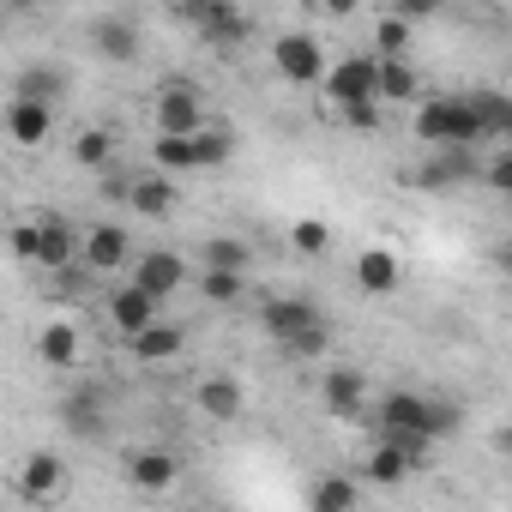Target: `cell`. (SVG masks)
Wrapping results in <instances>:
<instances>
[{
    "mask_svg": "<svg viewBox=\"0 0 512 512\" xmlns=\"http://www.w3.org/2000/svg\"><path fill=\"white\" fill-rule=\"evenodd\" d=\"M175 19L193 25L211 49H241L253 37V19L241 13V0H175Z\"/></svg>",
    "mask_w": 512,
    "mask_h": 512,
    "instance_id": "obj_1",
    "label": "cell"
},
{
    "mask_svg": "<svg viewBox=\"0 0 512 512\" xmlns=\"http://www.w3.org/2000/svg\"><path fill=\"white\" fill-rule=\"evenodd\" d=\"M416 139H428V145H482V121L464 97H428L416 109Z\"/></svg>",
    "mask_w": 512,
    "mask_h": 512,
    "instance_id": "obj_2",
    "label": "cell"
},
{
    "mask_svg": "<svg viewBox=\"0 0 512 512\" xmlns=\"http://www.w3.org/2000/svg\"><path fill=\"white\" fill-rule=\"evenodd\" d=\"M272 67H278L284 85H320L332 61H326L314 31H284V37H272Z\"/></svg>",
    "mask_w": 512,
    "mask_h": 512,
    "instance_id": "obj_3",
    "label": "cell"
},
{
    "mask_svg": "<svg viewBox=\"0 0 512 512\" xmlns=\"http://www.w3.org/2000/svg\"><path fill=\"white\" fill-rule=\"evenodd\" d=\"M79 266L85 272H127L133 266V235H127V223H91L79 235Z\"/></svg>",
    "mask_w": 512,
    "mask_h": 512,
    "instance_id": "obj_4",
    "label": "cell"
},
{
    "mask_svg": "<svg viewBox=\"0 0 512 512\" xmlns=\"http://www.w3.org/2000/svg\"><path fill=\"white\" fill-rule=\"evenodd\" d=\"M476 145H440V157L434 163H422V169H410L404 175V187H422V193H440V187H470L476 181Z\"/></svg>",
    "mask_w": 512,
    "mask_h": 512,
    "instance_id": "obj_5",
    "label": "cell"
},
{
    "mask_svg": "<svg viewBox=\"0 0 512 512\" xmlns=\"http://www.w3.org/2000/svg\"><path fill=\"white\" fill-rule=\"evenodd\" d=\"M320 404L338 422H368V374L362 368H326L320 374Z\"/></svg>",
    "mask_w": 512,
    "mask_h": 512,
    "instance_id": "obj_6",
    "label": "cell"
},
{
    "mask_svg": "<svg viewBox=\"0 0 512 512\" xmlns=\"http://www.w3.org/2000/svg\"><path fill=\"white\" fill-rule=\"evenodd\" d=\"M127 278H133L139 290H151L157 302H169V296L187 284V260H181V253H169V247H151V253H133Z\"/></svg>",
    "mask_w": 512,
    "mask_h": 512,
    "instance_id": "obj_7",
    "label": "cell"
},
{
    "mask_svg": "<svg viewBox=\"0 0 512 512\" xmlns=\"http://www.w3.org/2000/svg\"><path fill=\"white\" fill-rule=\"evenodd\" d=\"M121 476H127L139 494H169V488L181 482V458H175V452H163V446H139V452H127Z\"/></svg>",
    "mask_w": 512,
    "mask_h": 512,
    "instance_id": "obj_8",
    "label": "cell"
},
{
    "mask_svg": "<svg viewBox=\"0 0 512 512\" xmlns=\"http://www.w3.org/2000/svg\"><path fill=\"white\" fill-rule=\"evenodd\" d=\"M181 350H187V332H181L175 320H163V314H157L151 326H139V332L127 338V356H133L139 368H163V362H175Z\"/></svg>",
    "mask_w": 512,
    "mask_h": 512,
    "instance_id": "obj_9",
    "label": "cell"
},
{
    "mask_svg": "<svg viewBox=\"0 0 512 512\" xmlns=\"http://www.w3.org/2000/svg\"><path fill=\"white\" fill-rule=\"evenodd\" d=\"M374 73H380V55H350V61L326 67L320 91H326L332 103H362V97H374Z\"/></svg>",
    "mask_w": 512,
    "mask_h": 512,
    "instance_id": "obj_10",
    "label": "cell"
},
{
    "mask_svg": "<svg viewBox=\"0 0 512 512\" xmlns=\"http://www.w3.org/2000/svg\"><path fill=\"white\" fill-rule=\"evenodd\" d=\"M61 488H67V464H61V452H31V458L19 464V500L49 506V500H61Z\"/></svg>",
    "mask_w": 512,
    "mask_h": 512,
    "instance_id": "obj_11",
    "label": "cell"
},
{
    "mask_svg": "<svg viewBox=\"0 0 512 512\" xmlns=\"http://www.w3.org/2000/svg\"><path fill=\"white\" fill-rule=\"evenodd\" d=\"M37 266H49V272H67V266H79V229L67 223V217H37Z\"/></svg>",
    "mask_w": 512,
    "mask_h": 512,
    "instance_id": "obj_12",
    "label": "cell"
},
{
    "mask_svg": "<svg viewBox=\"0 0 512 512\" xmlns=\"http://www.w3.org/2000/svg\"><path fill=\"white\" fill-rule=\"evenodd\" d=\"M49 133H55L49 103H37V97H13V103H7V139H13V145L37 151V145H49Z\"/></svg>",
    "mask_w": 512,
    "mask_h": 512,
    "instance_id": "obj_13",
    "label": "cell"
},
{
    "mask_svg": "<svg viewBox=\"0 0 512 512\" xmlns=\"http://www.w3.org/2000/svg\"><path fill=\"white\" fill-rule=\"evenodd\" d=\"M175 205H181L175 175L157 169V175H133V181H127V211H133V217H169Z\"/></svg>",
    "mask_w": 512,
    "mask_h": 512,
    "instance_id": "obj_14",
    "label": "cell"
},
{
    "mask_svg": "<svg viewBox=\"0 0 512 512\" xmlns=\"http://www.w3.org/2000/svg\"><path fill=\"white\" fill-rule=\"evenodd\" d=\"M157 314H163V302H157L151 290H139L133 278H127V284L109 296V326H115L121 338H133V332H139V326H151Z\"/></svg>",
    "mask_w": 512,
    "mask_h": 512,
    "instance_id": "obj_15",
    "label": "cell"
},
{
    "mask_svg": "<svg viewBox=\"0 0 512 512\" xmlns=\"http://www.w3.org/2000/svg\"><path fill=\"white\" fill-rule=\"evenodd\" d=\"M37 362L43 368H79V356H85V338H79V320H49L43 332H37Z\"/></svg>",
    "mask_w": 512,
    "mask_h": 512,
    "instance_id": "obj_16",
    "label": "cell"
},
{
    "mask_svg": "<svg viewBox=\"0 0 512 512\" xmlns=\"http://www.w3.org/2000/svg\"><path fill=\"white\" fill-rule=\"evenodd\" d=\"M199 121H205V109H199L193 85H163L157 91V133H193Z\"/></svg>",
    "mask_w": 512,
    "mask_h": 512,
    "instance_id": "obj_17",
    "label": "cell"
},
{
    "mask_svg": "<svg viewBox=\"0 0 512 512\" xmlns=\"http://www.w3.org/2000/svg\"><path fill=\"white\" fill-rule=\"evenodd\" d=\"M193 404H199V416H211V422H235V416L247 410V392H241V380H229V374H211V380H199Z\"/></svg>",
    "mask_w": 512,
    "mask_h": 512,
    "instance_id": "obj_18",
    "label": "cell"
},
{
    "mask_svg": "<svg viewBox=\"0 0 512 512\" xmlns=\"http://www.w3.org/2000/svg\"><path fill=\"white\" fill-rule=\"evenodd\" d=\"M308 320H320V308L308 302V296H272L266 308H260V326H266V338L278 344V338H290V332H302Z\"/></svg>",
    "mask_w": 512,
    "mask_h": 512,
    "instance_id": "obj_19",
    "label": "cell"
},
{
    "mask_svg": "<svg viewBox=\"0 0 512 512\" xmlns=\"http://www.w3.org/2000/svg\"><path fill=\"white\" fill-rule=\"evenodd\" d=\"M61 422H67V434H79V440H103V434H109V422H103V392L79 386V392L61 404Z\"/></svg>",
    "mask_w": 512,
    "mask_h": 512,
    "instance_id": "obj_20",
    "label": "cell"
},
{
    "mask_svg": "<svg viewBox=\"0 0 512 512\" xmlns=\"http://www.w3.org/2000/svg\"><path fill=\"white\" fill-rule=\"evenodd\" d=\"M356 284H362L368 296H392V290H398V253L362 247V253H356Z\"/></svg>",
    "mask_w": 512,
    "mask_h": 512,
    "instance_id": "obj_21",
    "label": "cell"
},
{
    "mask_svg": "<svg viewBox=\"0 0 512 512\" xmlns=\"http://www.w3.org/2000/svg\"><path fill=\"white\" fill-rule=\"evenodd\" d=\"M91 43H97V55L115 61V67L139 61V31H133L127 19H97V25H91Z\"/></svg>",
    "mask_w": 512,
    "mask_h": 512,
    "instance_id": "obj_22",
    "label": "cell"
},
{
    "mask_svg": "<svg viewBox=\"0 0 512 512\" xmlns=\"http://www.w3.org/2000/svg\"><path fill=\"white\" fill-rule=\"evenodd\" d=\"M151 169H163V175H199L193 133H157L151 139Z\"/></svg>",
    "mask_w": 512,
    "mask_h": 512,
    "instance_id": "obj_23",
    "label": "cell"
},
{
    "mask_svg": "<svg viewBox=\"0 0 512 512\" xmlns=\"http://www.w3.org/2000/svg\"><path fill=\"white\" fill-rule=\"evenodd\" d=\"M374 422H380V428H422V434H428V398H422V392H392V398L374 404ZM428 440H434V434H428Z\"/></svg>",
    "mask_w": 512,
    "mask_h": 512,
    "instance_id": "obj_24",
    "label": "cell"
},
{
    "mask_svg": "<svg viewBox=\"0 0 512 512\" xmlns=\"http://www.w3.org/2000/svg\"><path fill=\"white\" fill-rule=\"evenodd\" d=\"M416 91H422V79H416V67L404 55L380 61V73H374V97L380 103H416Z\"/></svg>",
    "mask_w": 512,
    "mask_h": 512,
    "instance_id": "obj_25",
    "label": "cell"
},
{
    "mask_svg": "<svg viewBox=\"0 0 512 512\" xmlns=\"http://www.w3.org/2000/svg\"><path fill=\"white\" fill-rule=\"evenodd\" d=\"M464 103L476 109L482 139H506V133H512V97H500V91H470Z\"/></svg>",
    "mask_w": 512,
    "mask_h": 512,
    "instance_id": "obj_26",
    "label": "cell"
},
{
    "mask_svg": "<svg viewBox=\"0 0 512 512\" xmlns=\"http://www.w3.org/2000/svg\"><path fill=\"white\" fill-rule=\"evenodd\" d=\"M410 470H416V464H410V458H404V452H398L392 440H380V446L368 452V464H362V476H368L374 488H398V482H404Z\"/></svg>",
    "mask_w": 512,
    "mask_h": 512,
    "instance_id": "obj_27",
    "label": "cell"
},
{
    "mask_svg": "<svg viewBox=\"0 0 512 512\" xmlns=\"http://www.w3.org/2000/svg\"><path fill=\"white\" fill-rule=\"evenodd\" d=\"M193 151H199V169H223V163L235 157V133L199 121V127H193Z\"/></svg>",
    "mask_w": 512,
    "mask_h": 512,
    "instance_id": "obj_28",
    "label": "cell"
},
{
    "mask_svg": "<svg viewBox=\"0 0 512 512\" xmlns=\"http://www.w3.org/2000/svg\"><path fill=\"white\" fill-rule=\"evenodd\" d=\"M278 350H284L290 362H320V356L332 350V332H326V320H308L302 332H290V338H278Z\"/></svg>",
    "mask_w": 512,
    "mask_h": 512,
    "instance_id": "obj_29",
    "label": "cell"
},
{
    "mask_svg": "<svg viewBox=\"0 0 512 512\" xmlns=\"http://www.w3.org/2000/svg\"><path fill=\"white\" fill-rule=\"evenodd\" d=\"M109 157H115V133L109 127H85L73 139V163L79 169H109Z\"/></svg>",
    "mask_w": 512,
    "mask_h": 512,
    "instance_id": "obj_30",
    "label": "cell"
},
{
    "mask_svg": "<svg viewBox=\"0 0 512 512\" xmlns=\"http://www.w3.org/2000/svg\"><path fill=\"white\" fill-rule=\"evenodd\" d=\"M241 290H247V272H223V266H205V272H199V296L217 302V308L241 302Z\"/></svg>",
    "mask_w": 512,
    "mask_h": 512,
    "instance_id": "obj_31",
    "label": "cell"
},
{
    "mask_svg": "<svg viewBox=\"0 0 512 512\" xmlns=\"http://www.w3.org/2000/svg\"><path fill=\"white\" fill-rule=\"evenodd\" d=\"M205 266H223V272H247L253 266V247L241 235H211L205 241Z\"/></svg>",
    "mask_w": 512,
    "mask_h": 512,
    "instance_id": "obj_32",
    "label": "cell"
},
{
    "mask_svg": "<svg viewBox=\"0 0 512 512\" xmlns=\"http://www.w3.org/2000/svg\"><path fill=\"white\" fill-rule=\"evenodd\" d=\"M374 43H380V61H392V55H410V43H416V25H410V19H398V13H386V19L374 25Z\"/></svg>",
    "mask_w": 512,
    "mask_h": 512,
    "instance_id": "obj_33",
    "label": "cell"
},
{
    "mask_svg": "<svg viewBox=\"0 0 512 512\" xmlns=\"http://www.w3.org/2000/svg\"><path fill=\"white\" fill-rule=\"evenodd\" d=\"M290 247L308 253V260H320V253L332 247V223H320V217H296V223H290Z\"/></svg>",
    "mask_w": 512,
    "mask_h": 512,
    "instance_id": "obj_34",
    "label": "cell"
},
{
    "mask_svg": "<svg viewBox=\"0 0 512 512\" xmlns=\"http://www.w3.org/2000/svg\"><path fill=\"white\" fill-rule=\"evenodd\" d=\"M356 500H362V488H356L350 476H326V482L314 488V506H320V512H350Z\"/></svg>",
    "mask_w": 512,
    "mask_h": 512,
    "instance_id": "obj_35",
    "label": "cell"
},
{
    "mask_svg": "<svg viewBox=\"0 0 512 512\" xmlns=\"http://www.w3.org/2000/svg\"><path fill=\"white\" fill-rule=\"evenodd\" d=\"M13 97H37V103H55V97H61V73H55V67H25Z\"/></svg>",
    "mask_w": 512,
    "mask_h": 512,
    "instance_id": "obj_36",
    "label": "cell"
},
{
    "mask_svg": "<svg viewBox=\"0 0 512 512\" xmlns=\"http://www.w3.org/2000/svg\"><path fill=\"white\" fill-rule=\"evenodd\" d=\"M338 115H344V127H350V133H380V127H386V115H380V97L338 103Z\"/></svg>",
    "mask_w": 512,
    "mask_h": 512,
    "instance_id": "obj_37",
    "label": "cell"
},
{
    "mask_svg": "<svg viewBox=\"0 0 512 512\" xmlns=\"http://www.w3.org/2000/svg\"><path fill=\"white\" fill-rule=\"evenodd\" d=\"M380 440H392V446H398V452H404V458H410L416 470H422V458L434 452V440H428L422 428H380Z\"/></svg>",
    "mask_w": 512,
    "mask_h": 512,
    "instance_id": "obj_38",
    "label": "cell"
},
{
    "mask_svg": "<svg viewBox=\"0 0 512 512\" xmlns=\"http://www.w3.org/2000/svg\"><path fill=\"white\" fill-rule=\"evenodd\" d=\"M7 253H13L19 266H37V217H25V223L7 229Z\"/></svg>",
    "mask_w": 512,
    "mask_h": 512,
    "instance_id": "obj_39",
    "label": "cell"
},
{
    "mask_svg": "<svg viewBox=\"0 0 512 512\" xmlns=\"http://www.w3.org/2000/svg\"><path fill=\"white\" fill-rule=\"evenodd\" d=\"M458 422H464V416H458V404H446V398H428V434H434V440L458 434Z\"/></svg>",
    "mask_w": 512,
    "mask_h": 512,
    "instance_id": "obj_40",
    "label": "cell"
},
{
    "mask_svg": "<svg viewBox=\"0 0 512 512\" xmlns=\"http://www.w3.org/2000/svg\"><path fill=\"white\" fill-rule=\"evenodd\" d=\"M476 181H488L494 193H512V151H500V157H488V163L476 169Z\"/></svg>",
    "mask_w": 512,
    "mask_h": 512,
    "instance_id": "obj_41",
    "label": "cell"
},
{
    "mask_svg": "<svg viewBox=\"0 0 512 512\" xmlns=\"http://www.w3.org/2000/svg\"><path fill=\"white\" fill-rule=\"evenodd\" d=\"M440 7H446V0H392V13H398V19H410V25H422V19H434Z\"/></svg>",
    "mask_w": 512,
    "mask_h": 512,
    "instance_id": "obj_42",
    "label": "cell"
},
{
    "mask_svg": "<svg viewBox=\"0 0 512 512\" xmlns=\"http://www.w3.org/2000/svg\"><path fill=\"white\" fill-rule=\"evenodd\" d=\"M103 175H109L103 193H109V199H127V181H133V175H121V169H103Z\"/></svg>",
    "mask_w": 512,
    "mask_h": 512,
    "instance_id": "obj_43",
    "label": "cell"
},
{
    "mask_svg": "<svg viewBox=\"0 0 512 512\" xmlns=\"http://www.w3.org/2000/svg\"><path fill=\"white\" fill-rule=\"evenodd\" d=\"M320 7H326V13H332V19H350V13H356V7H362V0H320Z\"/></svg>",
    "mask_w": 512,
    "mask_h": 512,
    "instance_id": "obj_44",
    "label": "cell"
},
{
    "mask_svg": "<svg viewBox=\"0 0 512 512\" xmlns=\"http://www.w3.org/2000/svg\"><path fill=\"white\" fill-rule=\"evenodd\" d=\"M19 7H55V0H19Z\"/></svg>",
    "mask_w": 512,
    "mask_h": 512,
    "instance_id": "obj_45",
    "label": "cell"
},
{
    "mask_svg": "<svg viewBox=\"0 0 512 512\" xmlns=\"http://www.w3.org/2000/svg\"><path fill=\"white\" fill-rule=\"evenodd\" d=\"M0 205H7V175H0Z\"/></svg>",
    "mask_w": 512,
    "mask_h": 512,
    "instance_id": "obj_46",
    "label": "cell"
}]
</instances>
